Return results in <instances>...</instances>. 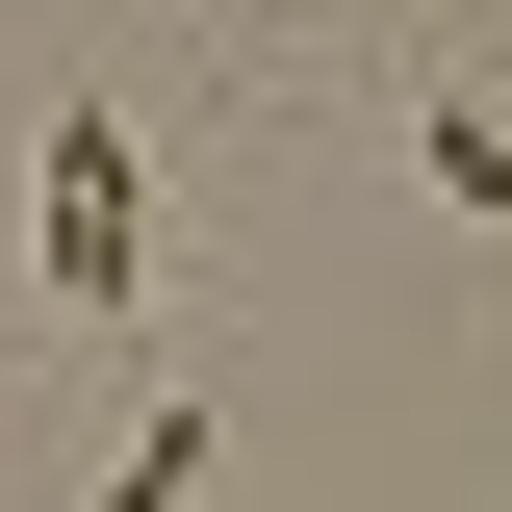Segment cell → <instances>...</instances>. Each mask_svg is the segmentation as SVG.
<instances>
[{"mask_svg": "<svg viewBox=\"0 0 512 512\" xmlns=\"http://www.w3.org/2000/svg\"><path fill=\"white\" fill-rule=\"evenodd\" d=\"M154 282V180H128V103H52V308Z\"/></svg>", "mask_w": 512, "mask_h": 512, "instance_id": "6da1fadb", "label": "cell"}, {"mask_svg": "<svg viewBox=\"0 0 512 512\" xmlns=\"http://www.w3.org/2000/svg\"><path fill=\"white\" fill-rule=\"evenodd\" d=\"M205 461H231V410H205V384H154V410H128V461H103V512H205Z\"/></svg>", "mask_w": 512, "mask_h": 512, "instance_id": "7a4b0ae2", "label": "cell"}, {"mask_svg": "<svg viewBox=\"0 0 512 512\" xmlns=\"http://www.w3.org/2000/svg\"><path fill=\"white\" fill-rule=\"evenodd\" d=\"M410 154H436V205H461V231H512V103H410Z\"/></svg>", "mask_w": 512, "mask_h": 512, "instance_id": "3957f363", "label": "cell"}]
</instances>
